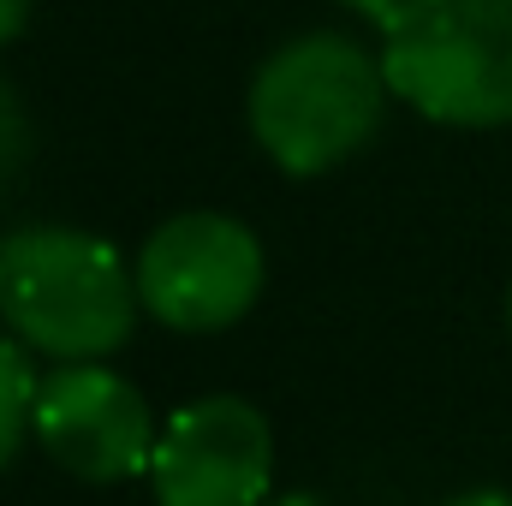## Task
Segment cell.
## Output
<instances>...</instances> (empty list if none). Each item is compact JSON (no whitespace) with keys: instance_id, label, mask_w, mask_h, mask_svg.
<instances>
[{"instance_id":"3957f363","label":"cell","mask_w":512,"mask_h":506,"mask_svg":"<svg viewBox=\"0 0 512 506\" xmlns=\"http://www.w3.org/2000/svg\"><path fill=\"white\" fill-rule=\"evenodd\" d=\"M382 72L435 126H512V0H399L382 30Z\"/></svg>"},{"instance_id":"8fae6325","label":"cell","mask_w":512,"mask_h":506,"mask_svg":"<svg viewBox=\"0 0 512 506\" xmlns=\"http://www.w3.org/2000/svg\"><path fill=\"white\" fill-rule=\"evenodd\" d=\"M441 506H512V495H501V489H465V495H453Z\"/></svg>"},{"instance_id":"6da1fadb","label":"cell","mask_w":512,"mask_h":506,"mask_svg":"<svg viewBox=\"0 0 512 506\" xmlns=\"http://www.w3.org/2000/svg\"><path fill=\"white\" fill-rule=\"evenodd\" d=\"M137 274L84 227H18L0 239V322L54 364H102L137 328Z\"/></svg>"},{"instance_id":"277c9868","label":"cell","mask_w":512,"mask_h":506,"mask_svg":"<svg viewBox=\"0 0 512 506\" xmlns=\"http://www.w3.org/2000/svg\"><path fill=\"white\" fill-rule=\"evenodd\" d=\"M137 298L173 334H221L262 292V245L245 221L191 209L161 221L137 251Z\"/></svg>"},{"instance_id":"52a82bcc","label":"cell","mask_w":512,"mask_h":506,"mask_svg":"<svg viewBox=\"0 0 512 506\" xmlns=\"http://www.w3.org/2000/svg\"><path fill=\"white\" fill-rule=\"evenodd\" d=\"M24 352H30V346L0 340V477H6V465L18 459L24 435H30V417H36V387H42V376L30 370V358H24Z\"/></svg>"},{"instance_id":"9c48e42d","label":"cell","mask_w":512,"mask_h":506,"mask_svg":"<svg viewBox=\"0 0 512 506\" xmlns=\"http://www.w3.org/2000/svg\"><path fill=\"white\" fill-rule=\"evenodd\" d=\"M334 6H346V12H358V18H370L376 30L393 24V12H399V0H334Z\"/></svg>"},{"instance_id":"30bf717a","label":"cell","mask_w":512,"mask_h":506,"mask_svg":"<svg viewBox=\"0 0 512 506\" xmlns=\"http://www.w3.org/2000/svg\"><path fill=\"white\" fill-rule=\"evenodd\" d=\"M24 18H30V0H0V48L24 30Z\"/></svg>"},{"instance_id":"ba28073f","label":"cell","mask_w":512,"mask_h":506,"mask_svg":"<svg viewBox=\"0 0 512 506\" xmlns=\"http://www.w3.org/2000/svg\"><path fill=\"white\" fill-rule=\"evenodd\" d=\"M24 161H30V114H24L18 90L0 78V185L18 179Z\"/></svg>"},{"instance_id":"5b68a950","label":"cell","mask_w":512,"mask_h":506,"mask_svg":"<svg viewBox=\"0 0 512 506\" xmlns=\"http://www.w3.org/2000/svg\"><path fill=\"white\" fill-rule=\"evenodd\" d=\"M274 483V429L239 393L179 405L149 459L155 506H262Z\"/></svg>"},{"instance_id":"8992f818","label":"cell","mask_w":512,"mask_h":506,"mask_svg":"<svg viewBox=\"0 0 512 506\" xmlns=\"http://www.w3.org/2000/svg\"><path fill=\"white\" fill-rule=\"evenodd\" d=\"M30 435L78 483H131L155 459V411L108 364H60L36 387Z\"/></svg>"},{"instance_id":"7c38bea8","label":"cell","mask_w":512,"mask_h":506,"mask_svg":"<svg viewBox=\"0 0 512 506\" xmlns=\"http://www.w3.org/2000/svg\"><path fill=\"white\" fill-rule=\"evenodd\" d=\"M262 506H322L316 495H274V501H262Z\"/></svg>"},{"instance_id":"4fadbf2b","label":"cell","mask_w":512,"mask_h":506,"mask_svg":"<svg viewBox=\"0 0 512 506\" xmlns=\"http://www.w3.org/2000/svg\"><path fill=\"white\" fill-rule=\"evenodd\" d=\"M507 328H512V292H507Z\"/></svg>"},{"instance_id":"7a4b0ae2","label":"cell","mask_w":512,"mask_h":506,"mask_svg":"<svg viewBox=\"0 0 512 506\" xmlns=\"http://www.w3.org/2000/svg\"><path fill=\"white\" fill-rule=\"evenodd\" d=\"M387 72L370 48L340 30H310L280 42L251 78V137L256 149L292 173L316 179L352 161L387 114Z\"/></svg>"}]
</instances>
